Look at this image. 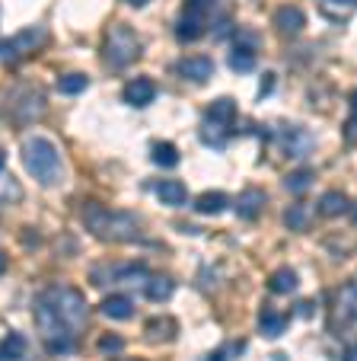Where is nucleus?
Returning a JSON list of instances; mask_svg holds the SVG:
<instances>
[{"mask_svg":"<svg viewBox=\"0 0 357 361\" xmlns=\"http://www.w3.org/2000/svg\"><path fill=\"white\" fill-rule=\"evenodd\" d=\"M208 0H185L182 13H179V23H175V39L179 42H195L204 35V26H208Z\"/></svg>","mask_w":357,"mask_h":361,"instance_id":"6","label":"nucleus"},{"mask_svg":"<svg viewBox=\"0 0 357 361\" xmlns=\"http://www.w3.org/2000/svg\"><path fill=\"white\" fill-rule=\"evenodd\" d=\"M354 310H357V288H354V281H344L335 294V329H338V336H348L351 323H354Z\"/></svg>","mask_w":357,"mask_h":361,"instance_id":"10","label":"nucleus"},{"mask_svg":"<svg viewBox=\"0 0 357 361\" xmlns=\"http://www.w3.org/2000/svg\"><path fill=\"white\" fill-rule=\"evenodd\" d=\"M236 45L252 48V51H256V48H258V35L256 32H239V35H236Z\"/></svg>","mask_w":357,"mask_h":361,"instance_id":"31","label":"nucleus"},{"mask_svg":"<svg viewBox=\"0 0 357 361\" xmlns=\"http://www.w3.org/2000/svg\"><path fill=\"white\" fill-rule=\"evenodd\" d=\"M284 221H287L290 231H306V224H310V212H306V204H290L287 214H284Z\"/></svg>","mask_w":357,"mask_h":361,"instance_id":"28","label":"nucleus"},{"mask_svg":"<svg viewBox=\"0 0 357 361\" xmlns=\"http://www.w3.org/2000/svg\"><path fill=\"white\" fill-rule=\"evenodd\" d=\"M99 310L108 320H131L134 317V300L128 294H108V298H102Z\"/></svg>","mask_w":357,"mask_h":361,"instance_id":"15","label":"nucleus"},{"mask_svg":"<svg viewBox=\"0 0 357 361\" xmlns=\"http://www.w3.org/2000/svg\"><path fill=\"white\" fill-rule=\"evenodd\" d=\"M122 348H125V339H122V336L106 333V336L99 339V352H102V355H118Z\"/></svg>","mask_w":357,"mask_h":361,"instance_id":"30","label":"nucleus"},{"mask_svg":"<svg viewBox=\"0 0 357 361\" xmlns=\"http://www.w3.org/2000/svg\"><path fill=\"white\" fill-rule=\"evenodd\" d=\"M243 352H246V342H243V339H236V342H223V345H217L214 352L204 355V361H236Z\"/></svg>","mask_w":357,"mask_h":361,"instance_id":"26","label":"nucleus"},{"mask_svg":"<svg viewBox=\"0 0 357 361\" xmlns=\"http://www.w3.org/2000/svg\"><path fill=\"white\" fill-rule=\"evenodd\" d=\"M106 61H108V68H115V71H122V68H128V64H134L137 58H141V39H137V32L134 29H128V26H112L108 29V35H106Z\"/></svg>","mask_w":357,"mask_h":361,"instance_id":"5","label":"nucleus"},{"mask_svg":"<svg viewBox=\"0 0 357 361\" xmlns=\"http://www.w3.org/2000/svg\"><path fill=\"white\" fill-rule=\"evenodd\" d=\"M4 195H10V198H16V195H20V192H16V185L10 183V176H4V179H0V198H4Z\"/></svg>","mask_w":357,"mask_h":361,"instance_id":"33","label":"nucleus"},{"mask_svg":"<svg viewBox=\"0 0 357 361\" xmlns=\"http://www.w3.org/2000/svg\"><path fill=\"white\" fill-rule=\"evenodd\" d=\"M277 144H281L284 157H306L313 147H316V137L306 128H296V125H284L277 131Z\"/></svg>","mask_w":357,"mask_h":361,"instance_id":"8","label":"nucleus"},{"mask_svg":"<svg viewBox=\"0 0 357 361\" xmlns=\"http://www.w3.org/2000/svg\"><path fill=\"white\" fill-rule=\"evenodd\" d=\"M344 361H354V352H351V348H348V352H344Z\"/></svg>","mask_w":357,"mask_h":361,"instance_id":"38","label":"nucleus"},{"mask_svg":"<svg viewBox=\"0 0 357 361\" xmlns=\"http://www.w3.org/2000/svg\"><path fill=\"white\" fill-rule=\"evenodd\" d=\"M256 61H258V51H252V48L233 45L227 51V64L233 71H239V74H249V71H256Z\"/></svg>","mask_w":357,"mask_h":361,"instance_id":"20","label":"nucleus"},{"mask_svg":"<svg viewBox=\"0 0 357 361\" xmlns=\"http://www.w3.org/2000/svg\"><path fill=\"white\" fill-rule=\"evenodd\" d=\"M284 185H287V192L300 195V192H306V189L313 185V170H306V166H303V170H294V173L287 176V183H284Z\"/></svg>","mask_w":357,"mask_h":361,"instance_id":"29","label":"nucleus"},{"mask_svg":"<svg viewBox=\"0 0 357 361\" xmlns=\"http://www.w3.org/2000/svg\"><path fill=\"white\" fill-rule=\"evenodd\" d=\"M296 285H300V279H296V272L287 269V266L277 269V272H271V279H268V288L275 294H294Z\"/></svg>","mask_w":357,"mask_h":361,"instance_id":"25","label":"nucleus"},{"mask_svg":"<svg viewBox=\"0 0 357 361\" xmlns=\"http://www.w3.org/2000/svg\"><path fill=\"white\" fill-rule=\"evenodd\" d=\"M42 42H45V29L42 26H32V29H26V32H16L13 39L0 42V61H13V58L32 51V48L42 45Z\"/></svg>","mask_w":357,"mask_h":361,"instance_id":"9","label":"nucleus"},{"mask_svg":"<svg viewBox=\"0 0 357 361\" xmlns=\"http://www.w3.org/2000/svg\"><path fill=\"white\" fill-rule=\"evenodd\" d=\"M29 352V339L23 333H10L0 339V361H23Z\"/></svg>","mask_w":357,"mask_h":361,"instance_id":"18","label":"nucleus"},{"mask_svg":"<svg viewBox=\"0 0 357 361\" xmlns=\"http://www.w3.org/2000/svg\"><path fill=\"white\" fill-rule=\"evenodd\" d=\"M262 204H265V192L262 189H246L243 195L236 198V214H239L243 221H252V218H258Z\"/></svg>","mask_w":357,"mask_h":361,"instance_id":"17","label":"nucleus"},{"mask_svg":"<svg viewBox=\"0 0 357 361\" xmlns=\"http://www.w3.org/2000/svg\"><path fill=\"white\" fill-rule=\"evenodd\" d=\"M89 320V307L77 288L54 285L45 288L35 300V323L45 333L48 352H70L80 336V329Z\"/></svg>","mask_w":357,"mask_h":361,"instance_id":"1","label":"nucleus"},{"mask_svg":"<svg viewBox=\"0 0 357 361\" xmlns=\"http://www.w3.org/2000/svg\"><path fill=\"white\" fill-rule=\"evenodd\" d=\"M348 212H351V202L344 192H325L319 198V214H325V218H342Z\"/></svg>","mask_w":357,"mask_h":361,"instance_id":"21","label":"nucleus"},{"mask_svg":"<svg viewBox=\"0 0 357 361\" xmlns=\"http://www.w3.org/2000/svg\"><path fill=\"white\" fill-rule=\"evenodd\" d=\"M233 122H236V99L230 96H220L208 106L204 112V122H201V141L214 150H223L233 135Z\"/></svg>","mask_w":357,"mask_h":361,"instance_id":"4","label":"nucleus"},{"mask_svg":"<svg viewBox=\"0 0 357 361\" xmlns=\"http://www.w3.org/2000/svg\"><path fill=\"white\" fill-rule=\"evenodd\" d=\"M156 83L150 80V77H134V80H128L125 83V90H122V96H125V102L128 106H134V109H144V106H150V102L156 99Z\"/></svg>","mask_w":357,"mask_h":361,"instance_id":"11","label":"nucleus"},{"mask_svg":"<svg viewBox=\"0 0 357 361\" xmlns=\"http://www.w3.org/2000/svg\"><path fill=\"white\" fill-rule=\"evenodd\" d=\"M227 208H230V195H227V192H201V195H198L195 198V212L198 214H208V218H211V214H223V212H227Z\"/></svg>","mask_w":357,"mask_h":361,"instance_id":"16","label":"nucleus"},{"mask_svg":"<svg viewBox=\"0 0 357 361\" xmlns=\"http://www.w3.org/2000/svg\"><path fill=\"white\" fill-rule=\"evenodd\" d=\"M87 87H89V77L87 74H64L61 80H58V90H61V93H68V96L83 93Z\"/></svg>","mask_w":357,"mask_h":361,"instance_id":"27","label":"nucleus"},{"mask_svg":"<svg viewBox=\"0 0 357 361\" xmlns=\"http://www.w3.org/2000/svg\"><path fill=\"white\" fill-rule=\"evenodd\" d=\"M23 166H26V173L39 185H58L61 183V173H64L58 147H54L48 137H39V135L23 141Z\"/></svg>","mask_w":357,"mask_h":361,"instance_id":"3","label":"nucleus"},{"mask_svg":"<svg viewBox=\"0 0 357 361\" xmlns=\"http://www.w3.org/2000/svg\"><path fill=\"white\" fill-rule=\"evenodd\" d=\"M93 285H137V281H147L150 272L141 262H131V266H96L89 272Z\"/></svg>","mask_w":357,"mask_h":361,"instance_id":"7","label":"nucleus"},{"mask_svg":"<svg viewBox=\"0 0 357 361\" xmlns=\"http://www.w3.org/2000/svg\"><path fill=\"white\" fill-rule=\"evenodd\" d=\"M7 272V256H4V252H0V275Z\"/></svg>","mask_w":357,"mask_h":361,"instance_id":"36","label":"nucleus"},{"mask_svg":"<svg viewBox=\"0 0 357 361\" xmlns=\"http://www.w3.org/2000/svg\"><path fill=\"white\" fill-rule=\"evenodd\" d=\"M344 137H348V144L354 141V122H351V118H348V125H344Z\"/></svg>","mask_w":357,"mask_h":361,"instance_id":"34","label":"nucleus"},{"mask_svg":"<svg viewBox=\"0 0 357 361\" xmlns=\"http://www.w3.org/2000/svg\"><path fill=\"white\" fill-rule=\"evenodd\" d=\"M175 71L192 83H208L214 77V61L208 55H192V58H182V61L175 64Z\"/></svg>","mask_w":357,"mask_h":361,"instance_id":"12","label":"nucleus"},{"mask_svg":"<svg viewBox=\"0 0 357 361\" xmlns=\"http://www.w3.org/2000/svg\"><path fill=\"white\" fill-rule=\"evenodd\" d=\"M156 198H160L166 208H182V204L189 202V189H185V183H179V179H160V183H156Z\"/></svg>","mask_w":357,"mask_h":361,"instance_id":"13","label":"nucleus"},{"mask_svg":"<svg viewBox=\"0 0 357 361\" xmlns=\"http://www.w3.org/2000/svg\"><path fill=\"white\" fill-rule=\"evenodd\" d=\"M4 164H7V150L0 147V170H4Z\"/></svg>","mask_w":357,"mask_h":361,"instance_id":"37","label":"nucleus"},{"mask_svg":"<svg viewBox=\"0 0 357 361\" xmlns=\"http://www.w3.org/2000/svg\"><path fill=\"white\" fill-rule=\"evenodd\" d=\"M150 160H154L156 166H163V170H173V166L179 164V147H175L173 141H156L154 147H150Z\"/></svg>","mask_w":357,"mask_h":361,"instance_id":"23","label":"nucleus"},{"mask_svg":"<svg viewBox=\"0 0 357 361\" xmlns=\"http://www.w3.org/2000/svg\"><path fill=\"white\" fill-rule=\"evenodd\" d=\"M125 4H131V7H147L150 0H125Z\"/></svg>","mask_w":357,"mask_h":361,"instance_id":"35","label":"nucleus"},{"mask_svg":"<svg viewBox=\"0 0 357 361\" xmlns=\"http://www.w3.org/2000/svg\"><path fill=\"white\" fill-rule=\"evenodd\" d=\"M313 314H316V304H313V300H300V304H296V317H303V320H310Z\"/></svg>","mask_w":357,"mask_h":361,"instance_id":"32","label":"nucleus"},{"mask_svg":"<svg viewBox=\"0 0 357 361\" xmlns=\"http://www.w3.org/2000/svg\"><path fill=\"white\" fill-rule=\"evenodd\" d=\"M175 333H179V323H175L173 317H154V320L147 323V339L150 342H169Z\"/></svg>","mask_w":357,"mask_h":361,"instance_id":"22","label":"nucleus"},{"mask_svg":"<svg viewBox=\"0 0 357 361\" xmlns=\"http://www.w3.org/2000/svg\"><path fill=\"white\" fill-rule=\"evenodd\" d=\"M258 329H262L265 339H277V336L287 329V314H281V310H265L262 320H258Z\"/></svg>","mask_w":357,"mask_h":361,"instance_id":"24","label":"nucleus"},{"mask_svg":"<svg viewBox=\"0 0 357 361\" xmlns=\"http://www.w3.org/2000/svg\"><path fill=\"white\" fill-rule=\"evenodd\" d=\"M173 291H175V281L169 279V275H150V279L144 281V294H147L150 300H156V304L169 300Z\"/></svg>","mask_w":357,"mask_h":361,"instance_id":"19","label":"nucleus"},{"mask_svg":"<svg viewBox=\"0 0 357 361\" xmlns=\"http://www.w3.org/2000/svg\"><path fill=\"white\" fill-rule=\"evenodd\" d=\"M306 26V13L300 7H281L275 13V29L281 35H296V32H303Z\"/></svg>","mask_w":357,"mask_h":361,"instance_id":"14","label":"nucleus"},{"mask_svg":"<svg viewBox=\"0 0 357 361\" xmlns=\"http://www.w3.org/2000/svg\"><path fill=\"white\" fill-rule=\"evenodd\" d=\"M83 221L93 231V237L108 240V243H134V240H141V218L131 212H115V208L93 202L83 208Z\"/></svg>","mask_w":357,"mask_h":361,"instance_id":"2","label":"nucleus"}]
</instances>
